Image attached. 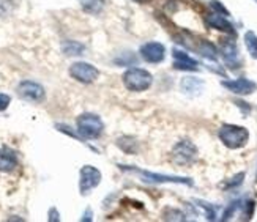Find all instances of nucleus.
Wrapping results in <instances>:
<instances>
[{"label": "nucleus", "mask_w": 257, "mask_h": 222, "mask_svg": "<svg viewBox=\"0 0 257 222\" xmlns=\"http://www.w3.org/2000/svg\"><path fill=\"white\" fill-rule=\"evenodd\" d=\"M219 139L224 145L230 150H238L248 143L249 132L243 126L235 125H224L219 129Z\"/></svg>", "instance_id": "1"}, {"label": "nucleus", "mask_w": 257, "mask_h": 222, "mask_svg": "<svg viewBox=\"0 0 257 222\" xmlns=\"http://www.w3.org/2000/svg\"><path fill=\"white\" fill-rule=\"evenodd\" d=\"M103 120L95 114H82L77 117V132L84 139H96L103 134Z\"/></svg>", "instance_id": "2"}, {"label": "nucleus", "mask_w": 257, "mask_h": 222, "mask_svg": "<svg viewBox=\"0 0 257 222\" xmlns=\"http://www.w3.org/2000/svg\"><path fill=\"white\" fill-rule=\"evenodd\" d=\"M153 82V76L142 68H130L123 74V84L131 92H145L150 88Z\"/></svg>", "instance_id": "3"}, {"label": "nucleus", "mask_w": 257, "mask_h": 222, "mask_svg": "<svg viewBox=\"0 0 257 222\" xmlns=\"http://www.w3.org/2000/svg\"><path fill=\"white\" fill-rule=\"evenodd\" d=\"M121 170L125 172H133L138 173L141 178H144V181L147 183H178V184H188L193 186V180L191 178H185V176H174V175H160V173H152L147 170H139L136 167H130V165H118Z\"/></svg>", "instance_id": "4"}, {"label": "nucleus", "mask_w": 257, "mask_h": 222, "mask_svg": "<svg viewBox=\"0 0 257 222\" xmlns=\"http://www.w3.org/2000/svg\"><path fill=\"white\" fill-rule=\"evenodd\" d=\"M197 159V148L193 142L182 140L172 150V161L177 165H189Z\"/></svg>", "instance_id": "5"}, {"label": "nucleus", "mask_w": 257, "mask_h": 222, "mask_svg": "<svg viewBox=\"0 0 257 222\" xmlns=\"http://www.w3.org/2000/svg\"><path fill=\"white\" fill-rule=\"evenodd\" d=\"M70 76L77 82L82 84H92L98 79L99 71L95 68L93 65L87 62H76L70 66Z\"/></svg>", "instance_id": "6"}, {"label": "nucleus", "mask_w": 257, "mask_h": 222, "mask_svg": "<svg viewBox=\"0 0 257 222\" xmlns=\"http://www.w3.org/2000/svg\"><path fill=\"white\" fill-rule=\"evenodd\" d=\"M101 183V172L93 165H84L79 172V191L82 195H87L92 189Z\"/></svg>", "instance_id": "7"}, {"label": "nucleus", "mask_w": 257, "mask_h": 222, "mask_svg": "<svg viewBox=\"0 0 257 222\" xmlns=\"http://www.w3.org/2000/svg\"><path fill=\"white\" fill-rule=\"evenodd\" d=\"M18 95L26 99V101L30 103H40L44 99V88L43 85H40L38 82H33V81H22L18 85Z\"/></svg>", "instance_id": "8"}, {"label": "nucleus", "mask_w": 257, "mask_h": 222, "mask_svg": "<svg viewBox=\"0 0 257 222\" xmlns=\"http://www.w3.org/2000/svg\"><path fill=\"white\" fill-rule=\"evenodd\" d=\"M141 55L149 63H160L166 57V48L158 41H150L141 46Z\"/></svg>", "instance_id": "9"}, {"label": "nucleus", "mask_w": 257, "mask_h": 222, "mask_svg": "<svg viewBox=\"0 0 257 222\" xmlns=\"http://www.w3.org/2000/svg\"><path fill=\"white\" fill-rule=\"evenodd\" d=\"M222 87H226L229 92L235 93V95H251L255 92V82L246 79V77H240L235 81H222Z\"/></svg>", "instance_id": "10"}, {"label": "nucleus", "mask_w": 257, "mask_h": 222, "mask_svg": "<svg viewBox=\"0 0 257 222\" xmlns=\"http://www.w3.org/2000/svg\"><path fill=\"white\" fill-rule=\"evenodd\" d=\"M18 165V156L16 151L8 147L0 148V172H11Z\"/></svg>", "instance_id": "11"}, {"label": "nucleus", "mask_w": 257, "mask_h": 222, "mask_svg": "<svg viewBox=\"0 0 257 222\" xmlns=\"http://www.w3.org/2000/svg\"><path fill=\"white\" fill-rule=\"evenodd\" d=\"M174 59H175V63H174L175 70H185V71H196L197 70V62L182 51L175 49Z\"/></svg>", "instance_id": "12"}, {"label": "nucleus", "mask_w": 257, "mask_h": 222, "mask_svg": "<svg viewBox=\"0 0 257 222\" xmlns=\"http://www.w3.org/2000/svg\"><path fill=\"white\" fill-rule=\"evenodd\" d=\"M207 22L210 27H213L216 30L221 32H226V33H233V27L230 22L226 19V16H222L219 13H213V15H208L207 16Z\"/></svg>", "instance_id": "13"}, {"label": "nucleus", "mask_w": 257, "mask_h": 222, "mask_svg": "<svg viewBox=\"0 0 257 222\" xmlns=\"http://www.w3.org/2000/svg\"><path fill=\"white\" fill-rule=\"evenodd\" d=\"M85 51V46L79 41H63L62 43V52L66 55V57H77V55H82Z\"/></svg>", "instance_id": "14"}, {"label": "nucleus", "mask_w": 257, "mask_h": 222, "mask_svg": "<svg viewBox=\"0 0 257 222\" xmlns=\"http://www.w3.org/2000/svg\"><path fill=\"white\" fill-rule=\"evenodd\" d=\"M222 55H224V59L227 63H235L237 59H238V51H237V46H235V43H232V41H224L222 43Z\"/></svg>", "instance_id": "15"}, {"label": "nucleus", "mask_w": 257, "mask_h": 222, "mask_svg": "<svg viewBox=\"0 0 257 222\" xmlns=\"http://www.w3.org/2000/svg\"><path fill=\"white\" fill-rule=\"evenodd\" d=\"M79 2L84 11H87V13H90V15L101 13V10L104 7V0H79Z\"/></svg>", "instance_id": "16"}, {"label": "nucleus", "mask_w": 257, "mask_h": 222, "mask_svg": "<svg viewBox=\"0 0 257 222\" xmlns=\"http://www.w3.org/2000/svg\"><path fill=\"white\" fill-rule=\"evenodd\" d=\"M244 44H246V49L252 59H257V35L252 30H248L244 33Z\"/></svg>", "instance_id": "17"}, {"label": "nucleus", "mask_w": 257, "mask_h": 222, "mask_svg": "<svg viewBox=\"0 0 257 222\" xmlns=\"http://www.w3.org/2000/svg\"><path fill=\"white\" fill-rule=\"evenodd\" d=\"M202 82L197 81L196 77H185V79L182 81V88L186 92V93H199L200 90H202Z\"/></svg>", "instance_id": "18"}, {"label": "nucleus", "mask_w": 257, "mask_h": 222, "mask_svg": "<svg viewBox=\"0 0 257 222\" xmlns=\"http://www.w3.org/2000/svg\"><path fill=\"white\" fill-rule=\"evenodd\" d=\"M200 52H202L204 57L207 59H211V60H215L216 59V49L213 44H210L207 41H204L202 44H200Z\"/></svg>", "instance_id": "19"}, {"label": "nucleus", "mask_w": 257, "mask_h": 222, "mask_svg": "<svg viewBox=\"0 0 257 222\" xmlns=\"http://www.w3.org/2000/svg\"><path fill=\"white\" fill-rule=\"evenodd\" d=\"M163 217L166 219V220H185L186 219V216L183 214V213H180V211H177V209H166V213L163 214Z\"/></svg>", "instance_id": "20"}, {"label": "nucleus", "mask_w": 257, "mask_h": 222, "mask_svg": "<svg viewBox=\"0 0 257 222\" xmlns=\"http://www.w3.org/2000/svg\"><path fill=\"white\" fill-rule=\"evenodd\" d=\"M210 7L213 8L216 13H219V15H224V16H229V11L221 5V2H218V0H211L210 2Z\"/></svg>", "instance_id": "21"}, {"label": "nucleus", "mask_w": 257, "mask_h": 222, "mask_svg": "<svg viewBox=\"0 0 257 222\" xmlns=\"http://www.w3.org/2000/svg\"><path fill=\"white\" fill-rule=\"evenodd\" d=\"M197 203H199V205L202 206V208L205 209V211H207V219L213 220V219L216 217V214H215V211H213V208H211V206H210L208 203H205V202H200V200H199Z\"/></svg>", "instance_id": "22"}, {"label": "nucleus", "mask_w": 257, "mask_h": 222, "mask_svg": "<svg viewBox=\"0 0 257 222\" xmlns=\"http://www.w3.org/2000/svg\"><path fill=\"white\" fill-rule=\"evenodd\" d=\"M10 101H11V98L8 95L0 93V112H2V110H5L10 106Z\"/></svg>", "instance_id": "23"}, {"label": "nucleus", "mask_w": 257, "mask_h": 222, "mask_svg": "<svg viewBox=\"0 0 257 222\" xmlns=\"http://www.w3.org/2000/svg\"><path fill=\"white\" fill-rule=\"evenodd\" d=\"M243 178H244V173L241 172V173H238V175H235L232 178V181H229L227 183V187H232V186H238V184H241L243 183Z\"/></svg>", "instance_id": "24"}, {"label": "nucleus", "mask_w": 257, "mask_h": 222, "mask_svg": "<svg viewBox=\"0 0 257 222\" xmlns=\"http://www.w3.org/2000/svg\"><path fill=\"white\" fill-rule=\"evenodd\" d=\"M49 216H51V217H49V220H52V222H54V220H59V213L55 211V208H52V209H51Z\"/></svg>", "instance_id": "25"}, {"label": "nucleus", "mask_w": 257, "mask_h": 222, "mask_svg": "<svg viewBox=\"0 0 257 222\" xmlns=\"http://www.w3.org/2000/svg\"><path fill=\"white\" fill-rule=\"evenodd\" d=\"M134 2H138V4H145V2H149V0H134Z\"/></svg>", "instance_id": "26"}, {"label": "nucleus", "mask_w": 257, "mask_h": 222, "mask_svg": "<svg viewBox=\"0 0 257 222\" xmlns=\"http://www.w3.org/2000/svg\"><path fill=\"white\" fill-rule=\"evenodd\" d=\"M254 2H257V0H254Z\"/></svg>", "instance_id": "27"}]
</instances>
